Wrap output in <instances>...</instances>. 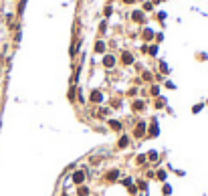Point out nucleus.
Here are the masks:
<instances>
[{
  "label": "nucleus",
  "instance_id": "1",
  "mask_svg": "<svg viewBox=\"0 0 208 196\" xmlns=\"http://www.w3.org/2000/svg\"><path fill=\"white\" fill-rule=\"evenodd\" d=\"M73 180H75V184H81L85 180V174L83 172H75V174H73Z\"/></svg>",
  "mask_w": 208,
  "mask_h": 196
},
{
  "label": "nucleus",
  "instance_id": "10",
  "mask_svg": "<svg viewBox=\"0 0 208 196\" xmlns=\"http://www.w3.org/2000/svg\"><path fill=\"white\" fill-rule=\"evenodd\" d=\"M133 18H135V20H141L144 14H141V12H133Z\"/></svg>",
  "mask_w": 208,
  "mask_h": 196
},
{
  "label": "nucleus",
  "instance_id": "13",
  "mask_svg": "<svg viewBox=\"0 0 208 196\" xmlns=\"http://www.w3.org/2000/svg\"><path fill=\"white\" fill-rule=\"evenodd\" d=\"M125 2H133V0H125Z\"/></svg>",
  "mask_w": 208,
  "mask_h": 196
},
{
  "label": "nucleus",
  "instance_id": "14",
  "mask_svg": "<svg viewBox=\"0 0 208 196\" xmlns=\"http://www.w3.org/2000/svg\"><path fill=\"white\" fill-rule=\"evenodd\" d=\"M63 196H67V194H63Z\"/></svg>",
  "mask_w": 208,
  "mask_h": 196
},
{
  "label": "nucleus",
  "instance_id": "11",
  "mask_svg": "<svg viewBox=\"0 0 208 196\" xmlns=\"http://www.w3.org/2000/svg\"><path fill=\"white\" fill-rule=\"evenodd\" d=\"M89 194V190L87 188H79V196H87Z\"/></svg>",
  "mask_w": 208,
  "mask_h": 196
},
{
  "label": "nucleus",
  "instance_id": "5",
  "mask_svg": "<svg viewBox=\"0 0 208 196\" xmlns=\"http://www.w3.org/2000/svg\"><path fill=\"white\" fill-rule=\"evenodd\" d=\"M125 146H129V138H127V136H123V138L119 140V148H125Z\"/></svg>",
  "mask_w": 208,
  "mask_h": 196
},
{
  "label": "nucleus",
  "instance_id": "12",
  "mask_svg": "<svg viewBox=\"0 0 208 196\" xmlns=\"http://www.w3.org/2000/svg\"><path fill=\"white\" fill-rule=\"evenodd\" d=\"M158 178H160V180H164V178H166V172H162V170H160V172H158Z\"/></svg>",
  "mask_w": 208,
  "mask_h": 196
},
{
  "label": "nucleus",
  "instance_id": "9",
  "mask_svg": "<svg viewBox=\"0 0 208 196\" xmlns=\"http://www.w3.org/2000/svg\"><path fill=\"white\" fill-rule=\"evenodd\" d=\"M133 109H144V103H141V101H135V103H133Z\"/></svg>",
  "mask_w": 208,
  "mask_h": 196
},
{
  "label": "nucleus",
  "instance_id": "4",
  "mask_svg": "<svg viewBox=\"0 0 208 196\" xmlns=\"http://www.w3.org/2000/svg\"><path fill=\"white\" fill-rule=\"evenodd\" d=\"M113 63H115V59H113V57H111V55H109V57H105V59H103V65H105V67H113Z\"/></svg>",
  "mask_w": 208,
  "mask_h": 196
},
{
  "label": "nucleus",
  "instance_id": "2",
  "mask_svg": "<svg viewBox=\"0 0 208 196\" xmlns=\"http://www.w3.org/2000/svg\"><path fill=\"white\" fill-rule=\"evenodd\" d=\"M101 99H103V95H101L99 91H93V93H91V101H95V103H99Z\"/></svg>",
  "mask_w": 208,
  "mask_h": 196
},
{
  "label": "nucleus",
  "instance_id": "6",
  "mask_svg": "<svg viewBox=\"0 0 208 196\" xmlns=\"http://www.w3.org/2000/svg\"><path fill=\"white\" fill-rule=\"evenodd\" d=\"M131 61H133V57H131L129 53H123V63H125V65H129Z\"/></svg>",
  "mask_w": 208,
  "mask_h": 196
},
{
  "label": "nucleus",
  "instance_id": "8",
  "mask_svg": "<svg viewBox=\"0 0 208 196\" xmlns=\"http://www.w3.org/2000/svg\"><path fill=\"white\" fill-rule=\"evenodd\" d=\"M109 125H111L113 129H119V127H121V123H119V121H109Z\"/></svg>",
  "mask_w": 208,
  "mask_h": 196
},
{
  "label": "nucleus",
  "instance_id": "3",
  "mask_svg": "<svg viewBox=\"0 0 208 196\" xmlns=\"http://www.w3.org/2000/svg\"><path fill=\"white\" fill-rule=\"evenodd\" d=\"M144 133H146V125H144V123H139V125H137V129H135V138H141Z\"/></svg>",
  "mask_w": 208,
  "mask_h": 196
},
{
  "label": "nucleus",
  "instance_id": "7",
  "mask_svg": "<svg viewBox=\"0 0 208 196\" xmlns=\"http://www.w3.org/2000/svg\"><path fill=\"white\" fill-rule=\"evenodd\" d=\"M117 178V170H111V172H107V180H115Z\"/></svg>",
  "mask_w": 208,
  "mask_h": 196
}]
</instances>
